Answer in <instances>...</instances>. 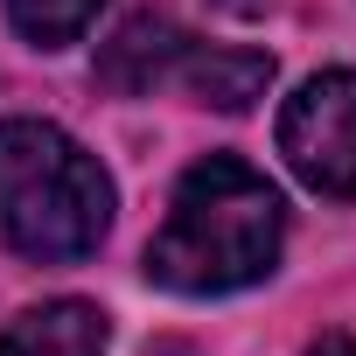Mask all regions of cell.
<instances>
[{
    "instance_id": "obj_1",
    "label": "cell",
    "mask_w": 356,
    "mask_h": 356,
    "mask_svg": "<svg viewBox=\"0 0 356 356\" xmlns=\"http://www.w3.org/2000/svg\"><path fill=\"white\" fill-rule=\"evenodd\" d=\"M286 203L238 154H210L175 182L168 224L147 245V280L168 293H238L280 266Z\"/></svg>"
},
{
    "instance_id": "obj_2",
    "label": "cell",
    "mask_w": 356,
    "mask_h": 356,
    "mask_svg": "<svg viewBox=\"0 0 356 356\" xmlns=\"http://www.w3.org/2000/svg\"><path fill=\"white\" fill-rule=\"evenodd\" d=\"M112 231V175L49 119L0 126V238L22 259H84Z\"/></svg>"
},
{
    "instance_id": "obj_3",
    "label": "cell",
    "mask_w": 356,
    "mask_h": 356,
    "mask_svg": "<svg viewBox=\"0 0 356 356\" xmlns=\"http://www.w3.org/2000/svg\"><path fill=\"white\" fill-rule=\"evenodd\" d=\"M280 154L314 196H356V70H314L280 105Z\"/></svg>"
},
{
    "instance_id": "obj_4",
    "label": "cell",
    "mask_w": 356,
    "mask_h": 356,
    "mask_svg": "<svg viewBox=\"0 0 356 356\" xmlns=\"http://www.w3.org/2000/svg\"><path fill=\"white\" fill-rule=\"evenodd\" d=\"M189 35L161 22V15H133L105 49H98V84L126 91V98H147L154 84H175V63H182Z\"/></svg>"
},
{
    "instance_id": "obj_5",
    "label": "cell",
    "mask_w": 356,
    "mask_h": 356,
    "mask_svg": "<svg viewBox=\"0 0 356 356\" xmlns=\"http://www.w3.org/2000/svg\"><path fill=\"white\" fill-rule=\"evenodd\" d=\"M175 84H182L196 105L245 112L252 98H266V84H273V56H259V49H203V42H189L182 63H175Z\"/></svg>"
},
{
    "instance_id": "obj_6",
    "label": "cell",
    "mask_w": 356,
    "mask_h": 356,
    "mask_svg": "<svg viewBox=\"0 0 356 356\" xmlns=\"http://www.w3.org/2000/svg\"><path fill=\"white\" fill-rule=\"evenodd\" d=\"M0 356H105V314L91 300H42L8 321Z\"/></svg>"
},
{
    "instance_id": "obj_7",
    "label": "cell",
    "mask_w": 356,
    "mask_h": 356,
    "mask_svg": "<svg viewBox=\"0 0 356 356\" xmlns=\"http://www.w3.org/2000/svg\"><path fill=\"white\" fill-rule=\"evenodd\" d=\"M105 0H8V22L35 42V49H63L98 22Z\"/></svg>"
},
{
    "instance_id": "obj_8",
    "label": "cell",
    "mask_w": 356,
    "mask_h": 356,
    "mask_svg": "<svg viewBox=\"0 0 356 356\" xmlns=\"http://www.w3.org/2000/svg\"><path fill=\"white\" fill-rule=\"evenodd\" d=\"M307 356H356V342H349V335H321Z\"/></svg>"
}]
</instances>
